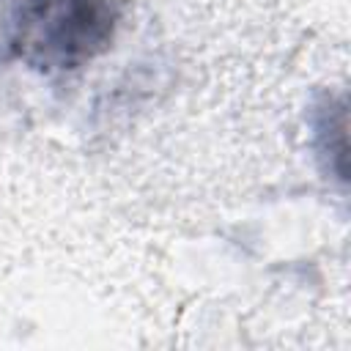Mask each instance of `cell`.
<instances>
[{
    "mask_svg": "<svg viewBox=\"0 0 351 351\" xmlns=\"http://www.w3.org/2000/svg\"><path fill=\"white\" fill-rule=\"evenodd\" d=\"M121 0H8L0 47L38 74L77 71L115 38Z\"/></svg>",
    "mask_w": 351,
    "mask_h": 351,
    "instance_id": "cell-1",
    "label": "cell"
}]
</instances>
